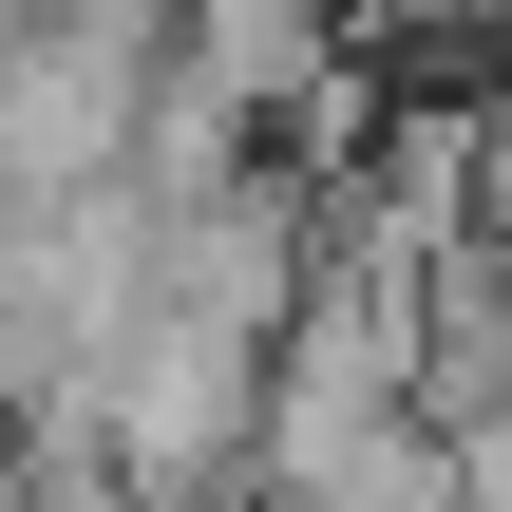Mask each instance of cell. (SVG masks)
Instances as JSON below:
<instances>
[{
	"instance_id": "obj_1",
	"label": "cell",
	"mask_w": 512,
	"mask_h": 512,
	"mask_svg": "<svg viewBox=\"0 0 512 512\" xmlns=\"http://www.w3.org/2000/svg\"><path fill=\"white\" fill-rule=\"evenodd\" d=\"M133 512H228V494H133Z\"/></svg>"
}]
</instances>
